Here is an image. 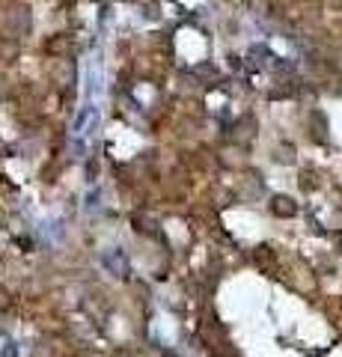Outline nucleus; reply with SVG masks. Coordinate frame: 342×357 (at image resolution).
Returning a JSON list of instances; mask_svg holds the SVG:
<instances>
[{
    "instance_id": "1",
    "label": "nucleus",
    "mask_w": 342,
    "mask_h": 357,
    "mask_svg": "<svg viewBox=\"0 0 342 357\" xmlns=\"http://www.w3.org/2000/svg\"><path fill=\"white\" fill-rule=\"evenodd\" d=\"M277 211H286V215H292V211H295V206H292V199H277Z\"/></svg>"
},
{
    "instance_id": "2",
    "label": "nucleus",
    "mask_w": 342,
    "mask_h": 357,
    "mask_svg": "<svg viewBox=\"0 0 342 357\" xmlns=\"http://www.w3.org/2000/svg\"><path fill=\"white\" fill-rule=\"evenodd\" d=\"M325 3H327L330 9H342V0H325Z\"/></svg>"
},
{
    "instance_id": "3",
    "label": "nucleus",
    "mask_w": 342,
    "mask_h": 357,
    "mask_svg": "<svg viewBox=\"0 0 342 357\" xmlns=\"http://www.w3.org/2000/svg\"><path fill=\"white\" fill-rule=\"evenodd\" d=\"M336 66H339V69H342V48L336 51Z\"/></svg>"
}]
</instances>
